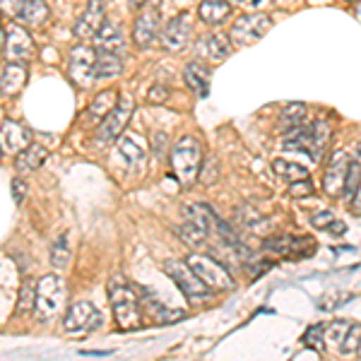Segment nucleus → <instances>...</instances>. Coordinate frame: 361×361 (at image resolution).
Returning <instances> with one entry per match:
<instances>
[{"mask_svg":"<svg viewBox=\"0 0 361 361\" xmlns=\"http://www.w3.org/2000/svg\"><path fill=\"white\" fill-rule=\"evenodd\" d=\"M109 299H111V306H114L116 325H118L121 330L140 328L142 308H140L137 292L121 275L111 277V282H109Z\"/></svg>","mask_w":361,"mask_h":361,"instance_id":"obj_1","label":"nucleus"},{"mask_svg":"<svg viewBox=\"0 0 361 361\" xmlns=\"http://www.w3.org/2000/svg\"><path fill=\"white\" fill-rule=\"evenodd\" d=\"M217 222V214L212 212L207 205H185L183 207V222L178 224L176 234L180 241L188 243V246H205Z\"/></svg>","mask_w":361,"mask_h":361,"instance_id":"obj_2","label":"nucleus"},{"mask_svg":"<svg viewBox=\"0 0 361 361\" xmlns=\"http://www.w3.org/2000/svg\"><path fill=\"white\" fill-rule=\"evenodd\" d=\"M200 164H202V152H200V142L195 137H180L171 147V169L183 188H190L197 180Z\"/></svg>","mask_w":361,"mask_h":361,"instance_id":"obj_3","label":"nucleus"},{"mask_svg":"<svg viewBox=\"0 0 361 361\" xmlns=\"http://www.w3.org/2000/svg\"><path fill=\"white\" fill-rule=\"evenodd\" d=\"M66 306V282L61 275H44L37 282L34 294V316L39 320H51Z\"/></svg>","mask_w":361,"mask_h":361,"instance_id":"obj_4","label":"nucleus"},{"mask_svg":"<svg viewBox=\"0 0 361 361\" xmlns=\"http://www.w3.org/2000/svg\"><path fill=\"white\" fill-rule=\"evenodd\" d=\"M330 140V126L318 121L313 126H296L289 130V135L284 137V147L287 149H304L313 157V159H320L325 145Z\"/></svg>","mask_w":361,"mask_h":361,"instance_id":"obj_5","label":"nucleus"},{"mask_svg":"<svg viewBox=\"0 0 361 361\" xmlns=\"http://www.w3.org/2000/svg\"><path fill=\"white\" fill-rule=\"evenodd\" d=\"M185 263L190 265V270H193L195 275L212 289V292H229V289H234V279H231V275L217 263V260L209 258V255L193 253V255H188Z\"/></svg>","mask_w":361,"mask_h":361,"instance_id":"obj_6","label":"nucleus"},{"mask_svg":"<svg viewBox=\"0 0 361 361\" xmlns=\"http://www.w3.org/2000/svg\"><path fill=\"white\" fill-rule=\"evenodd\" d=\"M270 27H272V20L265 13H248V15H241L234 25H231L229 39L238 46H248V44L260 42V39L270 32Z\"/></svg>","mask_w":361,"mask_h":361,"instance_id":"obj_7","label":"nucleus"},{"mask_svg":"<svg viewBox=\"0 0 361 361\" xmlns=\"http://www.w3.org/2000/svg\"><path fill=\"white\" fill-rule=\"evenodd\" d=\"M164 272L176 282V287L185 294V299H205L212 292L200 277L190 270V265L185 260H166Z\"/></svg>","mask_w":361,"mask_h":361,"instance_id":"obj_8","label":"nucleus"},{"mask_svg":"<svg viewBox=\"0 0 361 361\" xmlns=\"http://www.w3.org/2000/svg\"><path fill=\"white\" fill-rule=\"evenodd\" d=\"M94 58H97V51L87 49V46H75L70 51V58H68V78L73 80L78 87H92L97 82L94 78Z\"/></svg>","mask_w":361,"mask_h":361,"instance_id":"obj_9","label":"nucleus"},{"mask_svg":"<svg viewBox=\"0 0 361 361\" xmlns=\"http://www.w3.org/2000/svg\"><path fill=\"white\" fill-rule=\"evenodd\" d=\"M0 10L29 27H39L49 20V8L44 0H0Z\"/></svg>","mask_w":361,"mask_h":361,"instance_id":"obj_10","label":"nucleus"},{"mask_svg":"<svg viewBox=\"0 0 361 361\" xmlns=\"http://www.w3.org/2000/svg\"><path fill=\"white\" fill-rule=\"evenodd\" d=\"M66 330L70 335H82L92 333L102 325V313L97 311V306L92 301H75L66 313Z\"/></svg>","mask_w":361,"mask_h":361,"instance_id":"obj_11","label":"nucleus"},{"mask_svg":"<svg viewBox=\"0 0 361 361\" xmlns=\"http://www.w3.org/2000/svg\"><path fill=\"white\" fill-rule=\"evenodd\" d=\"M133 114V97L130 94H121V99L116 102V106L111 109V114L102 121L99 126V142H111L123 133V128L128 123Z\"/></svg>","mask_w":361,"mask_h":361,"instance_id":"obj_12","label":"nucleus"},{"mask_svg":"<svg viewBox=\"0 0 361 361\" xmlns=\"http://www.w3.org/2000/svg\"><path fill=\"white\" fill-rule=\"evenodd\" d=\"M265 248L279 255H289V258H306L316 250V241L308 236H275L267 238Z\"/></svg>","mask_w":361,"mask_h":361,"instance_id":"obj_13","label":"nucleus"},{"mask_svg":"<svg viewBox=\"0 0 361 361\" xmlns=\"http://www.w3.org/2000/svg\"><path fill=\"white\" fill-rule=\"evenodd\" d=\"M159 37H161V46L166 51H171V54L183 51L190 39V15H178L171 22H166V27L159 32Z\"/></svg>","mask_w":361,"mask_h":361,"instance_id":"obj_14","label":"nucleus"},{"mask_svg":"<svg viewBox=\"0 0 361 361\" xmlns=\"http://www.w3.org/2000/svg\"><path fill=\"white\" fill-rule=\"evenodd\" d=\"M135 292H137V299H140V308H142L147 316H152L157 323H176V320H180V318L185 316L183 311H173V308H166L152 292H149V289L135 287Z\"/></svg>","mask_w":361,"mask_h":361,"instance_id":"obj_15","label":"nucleus"},{"mask_svg":"<svg viewBox=\"0 0 361 361\" xmlns=\"http://www.w3.org/2000/svg\"><path fill=\"white\" fill-rule=\"evenodd\" d=\"M159 10L157 8H147L145 13H140L135 20V29H133V39L140 49H149L154 44V39L159 37Z\"/></svg>","mask_w":361,"mask_h":361,"instance_id":"obj_16","label":"nucleus"},{"mask_svg":"<svg viewBox=\"0 0 361 361\" xmlns=\"http://www.w3.org/2000/svg\"><path fill=\"white\" fill-rule=\"evenodd\" d=\"M5 56H8L10 61H20V63H25L34 56L32 37H29L20 25H13L8 29V37H5Z\"/></svg>","mask_w":361,"mask_h":361,"instance_id":"obj_17","label":"nucleus"},{"mask_svg":"<svg viewBox=\"0 0 361 361\" xmlns=\"http://www.w3.org/2000/svg\"><path fill=\"white\" fill-rule=\"evenodd\" d=\"M29 145H32V133L22 123H17V121H5V123L0 126V147H3V152L17 154L25 147H29Z\"/></svg>","mask_w":361,"mask_h":361,"instance_id":"obj_18","label":"nucleus"},{"mask_svg":"<svg viewBox=\"0 0 361 361\" xmlns=\"http://www.w3.org/2000/svg\"><path fill=\"white\" fill-rule=\"evenodd\" d=\"M347 166H349V154L347 152H335L333 159L328 164V171H325V193L333 197H342V188H345V176H347Z\"/></svg>","mask_w":361,"mask_h":361,"instance_id":"obj_19","label":"nucleus"},{"mask_svg":"<svg viewBox=\"0 0 361 361\" xmlns=\"http://www.w3.org/2000/svg\"><path fill=\"white\" fill-rule=\"evenodd\" d=\"M102 25H104V3L102 0H90V3H87V10L78 20V25H75L73 34L78 39H90L99 32Z\"/></svg>","mask_w":361,"mask_h":361,"instance_id":"obj_20","label":"nucleus"},{"mask_svg":"<svg viewBox=\"0 0 361 361\" xmlns=\"http://www.w3.org/2000/svg\"><path fill=\"white\" fill-rule=\"evenodd\" d=\"M195 51L202 58H207V61L219 63L231 54V42L224 34H205V37L195 44Z\"/></svg>","mask_w":361,"mask_h":361,"instance_id":"obj_21","label":"nucleus"},{"mask_svg":"<svg viewBox=\"0 0 361 361\" xmlns=\"http://www.w3.org/2000/svg\"><path fill=\"white\" fill-rule=\"evenodd\" d=\"M94 44H97V49L111 51V54H118V56H123V49H126L121 27L109 20H104V25L99 27V32L94 34Z\"/></svg>","mask_w":361,"mask_h":361,"instance_id":"obj_22","label":"nucleus"},{"mask_svg":"<svg viewBox=\"0 0 361 361\" xmlns=\"http://www.w3.org/2000/svg\"><path fill=\"white\" fill-rule=\"evenodd\" d=\"M27 82V66L20 61H13L10 66H5L3 75H0V94L13 97L25 87Z\"/></svg>","mask_w":361,"mask_h":361,"instance_id":"obj_23","label":"nucleus"},{"mask_svg":"<svg viewBox=\"0 0 361 361\" xmlns=\"http://www.w3.org/2000/svg\"><path fill=\"white\" fill-rule=\"evenodd\" d=\"M118 154L123 157V161L128 166H142L147 161V147L145 142L135 135H126L118 140Z\"/></svg>","mask_w":361,"mask_h":361,"instance_id":"obj_24","label":"nucleus"},{"mask_svg":"<svg viewBox=\"0 0 361 361\" xmlns=\"http://www.w3.org/2000/svg\"><path fill=\"white\" fill-rule=\"evenodd\" d=\"M46 157H49V149H46L44 145H29V147H25L22 152H17V159H15L17 173L37 171V169L46 161Z\"/></svg>","mask_w":361,"mask_h":361,"instance_id":"obj_25","label":"nucleus"},{"mask_svg":"<svg viewBox=\"0 0 361 361\" xmlns=\"http://www.w3.org/2000/svg\"><path fill=\"white\" fill-rule=\"evenodd\" d=\"M121 70H123V61H121L118 54H111V51L97 49V58H94V78L97 80L116 78V75H118Z\"/></svg>","mask_w":361,"mask_h":361,"instance_id":"obj_26","label":"nucleus"},{"mask_svg":"<svg viewBox=\"0 0 361 361\" xmlns=\"http://www.w3.org/2000/svg\"><path fill=\"white\" fill-rule=\"evenodd\" d=\"M185 85H188L197 97H207L209 70L205 66H200V63H188V66H185Z\"/></svg>","mask_w":361,"mask_h":361,"instance_id":"obj_27","label":"nucleus"},{"mask_svg":"<svg viewBox=\"0 0 361 361\" xmlns=\"http://www.w3.org/2000/svg\"><path fill=\"white\" fill-rule=\"evenodd\" d=\"M197 13H200V20L207 22V25H219V22H224L226 17H229L231 8L224 0H205Z\"/></svg>","mask_w":361,"mask_h":361,"instance_id":"obj_28","label":"nucleus"},{"mask_svg":"<svg viewBox=\"0 0 361 361\" xmlns=\"http://www.w3.org/2000/svg\"><path fill=\"white\" fill-rule=\"evenodd\" d=\"M116 102H118V94H116L114 90H106V92H102L94 102H92V106H90V118L92 121H104L109 114H111V109L116 106Z\"/></svg>","mask_w":361,"mask_h":361,"instance_id":"obj_29","label":"nucleus"},{"mask_svg":"<svg viewBox=\"0 0 361 361\" xmlns=\"http://www.w3.org/2000/svg\"><path fill=\"white\" fill-rule=\"evenodd\" d=\"M306 118V106L301 102H294V104H287L282 109V116H279V126L282 130H292V128L301 126V121Z\"/></svg>","mask_w":361,"mask_h":361,"instance_id":"obj_30","label":"nucleus"},{"mask_svg":"<svg viewBox=\"0 0 361 361\" xmlns=\"http://www.w3.org/2000/svg\"><path fill=\"white\" fill-rule=\"evenodd\" d=\"M272 169H275V173H277V176L287 178L289 183H292V180L308 178V171H306V169H304V166H299V164H292V161L275 159V161H272Z\"/></svg>","mask_w":361,"mask_h":361,"instance_id":"obj_31","label":"nucleus"},{"mask_svg":"<svg viewBox=\"0 0 361 361\" xmlns=\"http://www.w3.org/2000/svg\"><path fill=\"white\" fill-rule=\"evenodd\" d=\"M68 263H70L68 236H61V238H56L54 248H51V265L58 267V270H63V267H68Z\"/></svg>","mask_w":361,"mask_h":361,"instance_id":"obj_32","label":"nucleus"},{"mask_svg":"<svg viewBox=\"0 0 361 361\" xmlns=\"http://www.w3.org/2000/svg\"><path fill=\"white\" fill-rule=\"evenodd\" d=\"M361 180V159H349L347 176H345V188H342V197H352Z\"/></svg>","mask_w":361,"mask_h":361,"instance_id":"obj_33","label":"nucleus"},{"mask_svg":"<svg viewBox=\"0 0 361 361\" xmlns=\"http://www.w3.org/2000/svg\"><path fill=\"white\" fill-rule=\"evenodd\" d=\"M349 320H333V323L325 328V340L328 342H333V345L340 347V342L345 340V335H347V330H349Z\"/></svg>","mask_w":361,"mask_h":361,"instance_id":"obj_34","label":"nucleus"},{"mask_svg":"<svg viewBox=\"0 0 361 361\" xmlns=\"http://www.w3.org/2000/svg\"><path fill=\"white\" fill-rule=\"evenodd\" d=\"M359 340H361V325H349L345 340L340 342V354H357V347H359Z\"/></svg>","mask_w":361,"mask_h":361,"instance_id":"obj_35","label":"nucleus"},{"mask_svg":"<svg viewBox=\"0 0 361 361\" xmlns=\"http://www.w3.org/2000/svg\"><path fill=\"white\" fill-rule=\"evenodd\" d=\"M34 294H37V284L32 282V279H27L25 287H22L20 292V304H17V311L25 313L29 308H34Z\"/></svg>","mask_w":361,"mask_h":361,"instance_id":"obj_36","label":"nucleus"},{"mask_svg":"<svg viewBox=\"0 0 361 361\" xmlns=\"http://www.w3.org/2000/svg\"><path fill=\"white\" fill-rule=\"evenodd\" d=\"M304 340H306V345L313 347L316 352H325V342H323L325 340V325H313V328L306 333Z\"/></svg>","mask_w":361,"mask_h":361,"instance_id":"obj_37","label":"nucleus"},{"mask_svg":"<svg viewBox=\"0 0 361 361\" xmlns=\"http://www.w3.org/2000/svg\"><path fill=\"white\" fill-rule=\"evenodd\" d=\"M313 193V185H311V178H301V180H292L289 183V195L294 197H306Z\"/></svg>","mask_w":361,"mask_h":361,"instance_id":"obj_38","label":"nucleus"},{"mask_svg":"<svg viewBox=\"0 0 361 361\" xmlns=\"http://www.w3.org/2000/svg\"><path fill=\"white\" fill-rule=\"evenodd\" d=\"M197 178H200L205 185H209V183H212V180H217V161L209 159L205 166L200 164V173H197Z\"/></svg>","mask_w":361,"mask_h":361,"instance_id":"obj_39","label":"nucleus"},{"mask_svg":"<svg viewBox=\"0 0 361 361\" xmlns=\"http://www.w3.org/2000/svg\"><path fill=\"white\" fill-rule=\"evenodd\" d=\"M333 222H335V219H333V214H330V212H320V214L313 217V226H318V229H325V226H330Z\"/></svg>","mask_w":361,"mask_h":361,"instance_id":"obj_40","label":"nucleus"},{"mask_svg":"<svg viewBox=\"0 0 361 361\" xmlns=\"http://www.w3.org/2000/svg\"><path fill=\"white\" fill-rule=\"evenodd\" d=\"M25 193H27L25 180H22V178H15V180H13V195H15V200H17V202H22V200H25Z\"/></svg>","mask_w":361,"mask_h":361,"instance_id":"obj_41","label":"nucleus"},{"mask_svg":"<svg viewBox=\"0 0 361 361\" xmlns=\"http://www.w3.org/2000/svg\"><path fill=\"white\" fill-rule=\"evenodd\" d=\"M166 97H169V92H166V87H161V85L152 87V92H149V102H164Z\"/></svg>","mask_w":361,"mask_h":361,"instance_id":"obj_42","label":"nucleus"},{"mask_svg":"<svg viewBox=\"0 0 361 361\" xmlns=\"http://www.w3.org/2000/svg\"><path fill=\"white\" fill-rule=\"evenodd\" d=\"M354 214H361V180H359V185H357V190H354Z\"/></svg>","mask_w":361,"mask_h":361,"instance_id":"obj_43","label":"nucleus"},{"mask_svg":"<svg viewBox=\"0 0 361 361\" xmlns=\"http://www.w3.org/2000/svg\"><path fill=\"white\" fill-rule=\"evenodd\" d=\"M128 3H130L133 8H140V5H145V0H128Z\"/></svg>","mask_w":361,"mask_h":361,"instance_id":"obj_44","label":"nucleus"},{"mask_svg":"<svg viewBox=\"0 0 361 361\" xmlns=\"http://www.w3.org/2000/svg\"><path fill=\"white\" fill-rule=\"evenodd\" d=\"M3 39H5V32H3V25H0V44H3Z\"/></svg>","mask_w":361,"mask_h":361,"instance_id":"obj_45","label":"nucleus"},{"mask_svg":"<svg viewBox=\"0 0 361 361\" xmlns=\"http://www.w3.org/2000/svg\"><path fill=\"white\" fill-rule=\"evenodd\" d=\"M246 3H248V5H258L260 0H246Z\"/></svg>","mask_w":361,"mask_h":361,"instance_id":"obj_46","label":"nucleus"},{"mask_svg":"<svg viewBox=\"0 0 361 361\" xmlns=\"http://www.w3.org/2000/svg\"><path fill=\"white\" fill-rule=\"evenodd\" d=\"M357 354H359V357H361V340H359V347H357Z\"/></svg>","mask_w":361,"mask_h":361,"instance_id":"obj_47","label":"nucleus"},{"mask_svg":"<svg viewBox=\"0 0 361 361\" xmlns=\"http://www.w3.org/2000/svg\"><path fill=\"white\" fill-rule=\"evenodd\" d=\"M231 3H236V0H231Z\"/></svg>","mask_w":361,"mask_h":361,"instance_id":"obj_48","label":"nucleus"}]
</instances>
